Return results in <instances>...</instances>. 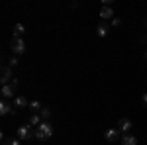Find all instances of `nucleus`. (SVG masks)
Listing matches in <instances>:
<instances>
[{
    "label": "nucleus",
    "instance_id": "1",
    "mask_svg": "<svg viewBox=\"0 0 147 145\" xmlns=\"http://www.w3.org/2000/svg\"><path fill=\"white\" fill-rule=\"evenodd\" d=\"M53 135V125L49 122H41L37 127H35V139H41V141H45Z\"/></svg>",
    "mask_w": 147,
    "mask_h": 145
},
{
    "label": "nucleus",
    "instance_id": "2",
    "mask_svg": "<svg viewBox=\"0 0 147 145\" xmlns=\"http://www.w3.org/2000/svg\"><path fill=\"white\" fill-rule=\"evenodd\" d=\"M10 49H12V53H14V55H22V53H26V41H24L22 37H20V39L12 37Z\"/></svg>",
    "mask_w": 147,
    "mask_h": 145
},
{
    "label": "nucleus",
    "instance_id": "3",
    "mask_svg": "<svg viewBox=\"0 0 147 145\" xmlns=\"http://www.w3.org/2000/svg\"><path fill=\"white\" fill-rule=\"evenodd\" d=\"M32 135H35V134L32 132V125H30V123H24V125L18 127V139H20V141H28Z\"/></svg>",
    "mask_w": 147,
    "mask_h": 145
},
{
    "label": "nucleus",
    "instance_id": "4",
    "mask_svg": "<svg viewBox=\"0 0 147 145\" xmlns=\"http://www.w3.org/2000/svg\"><path fill=\"white\" fill-rule=\"evenodd\" d=\"M131 127H134V123H131V120H129V118H122V120L118 122V129H120L122 134H127Z\"/></svg>",
    "mask_w": 147,
    "mask_h": 145
},
{
    "label": "nucleus",
    "instance_id": "5",
    "mask_svg": "<svg viewBox=\"0 0 147 145\" xmlns=\"http://www.w3.org/2000/svg\"><path fill=\"white\" fill-rule=\"evenodd\" d=\"M120 129L118 127H112V129H106V134H104V137H106V141H120Z\"/></svg>",
    "mask_w": 147,
    "mask_h": 145
},
{
    "label": "nucleus",
    "instance_id": "6",
    "mask_svg": "<svg viewBox=\"0 0 147 145\" xmlns=\"http://www.w3.org/2000/svg\"><path fill=\"white\" fill-rule=\"evenodd\" d=\"M12 69L10 67H2V78H0V82H2V86H6L8 82H12Z\"/></svg>",
    "mask_w": 147,
    "mask_h": 145
},
{
    "label": "nucleus",
    "instance_id": "7",
    "mask_svg": "<svg viewBox=\"0 0 147 145\" xmlns=\"http://www.w3.org/2000/svg\"><path fill=\"white\" fill-rule=\"evenodd\" d=\"M14 86L12 84H6V86H2V90H0V94H2V98H12L14 96Z\"/></svg>",
    "mask_w": 147,
    "mask_h": 145
},
{
    "label": "nucleus",
    "instance_id": "8",
    "mask_svg": "<svg viewBox=\"0 0 147 145\" xmlns=\"http://www.w3.org/2000/svg\"><path fill=\"white\" fill-rule=\"evenodd\" d=\"M122 145H137V137L136 135H129V134L122 135Z\"/></svg>",
    "mask_w": 147,
    "mask_h": 145
},
{
    "label": "nucleus",
    "instance_id": "9",
    "mask_svg": "<svg viewBox=\"0 0 147 145\" xmlns=\"http://www.w3.org/2000/svg\"><path fill=\"white\" fill-rule=\"evenodd\" d=\"M0 114H2V116H8V114H16V110L12 108L8 102H2V104H0Z\"/></svg>",
    "mask_w": 147,
    "mask_h": 145
},
{
    "label": "nucleus",
    "instance_id": "10",
    "mask_svg": "<svg viewBox=\"0 0 147 145\" xmlns=\"http://www.w3.org/2000/svg\"><path fill=\"white\" fill-rule=\"evenodd\" d=\"M24 32H26V28H24L22 24H16V26H14V30H12V35H14L16 39H20V37L24 35Z\"/></svg>",
    "mask_w": 147,
    "mask_h": 145
},
{
    "label": "nucleus",
    "instance_id": "11",
    "mask_svg": "<svg viewBox=\"0 0 147 145\" xmlns=\"http://www.w3.org/2000/svg\"><path fill=\"white\" fill-rule=\"evenodd\" d=\"M112 16H114V10L110 8V6H104V8L100 10V18L102 20H110Z\"/></svg>",
    "mask_w": 147,
    "mask_h": 145
},
{
    "label": "nucleus",
    "instance_id": "12",
    "mask_svg": "<svg viewBox=\"0 0 147 145\" xmlns=\"http://www.w3.org/2000/svg\"><path fill=\"white\" fill-rule=\"evenodd\" d=\"M14 106H16V108H26V106H30V102L26 100L24 96H16V98H14Z\"/></svg>",
    "mask_w": 147,
    "mask_h": 145
},
{
    "label": "nucleus",
    "instance_id": "13",
    "mask_svg": "<svg viewBox=\"0 0 147 145\" xmlns=\"http://www.w3.org/2000/svg\"><path fill=\"white\" fill-rule=\"evenodd\" d=\"M30 110L34 112V114H39V112L43 110V106H41V102H37V100H34V102H30V106H28Z\"/></svg>",
    "mask_w": 147,
    "mask_h": 145
},
{
    "label": "nucleus",
    "instance_id": "14",
    "mask_svg": "<svg viewBox=\"0 0 147 145\" xmlns=\"http://www.w3.org/2000/svg\"><path fill=\"white\" fill-rule=\"evenodd\" d=\"M108 32H110V28H108L106 24H100V26L96 28V34L100 35V37H106V35H108Z\"/></svg>",
    "mask_w": 147,
    "mask_h": 145
},
{
    "label": "nucleus",
    "instance_id": "15",
    "mask_svg": "<svg viewBox=\"0 0 147 145\" xmlns=\"http://www.w3.org/2000/svg\"><path fill=\"white\" fill-rule=\"evenodd\" d=\"M43 122V120H41V116H39V114H34V116H32V118H30V125H35V127H37V125H39V123Z\"/></svg>",
    "mask_w": 147,
    "mask_h": 145
},
{
    "label": "nucleus",
    "instance_id": "16",
    "mask_svg": "<svg viewBox=\"0 0 147 145\" xmlns=\"http://www.w3.org/2000/svg\"><path fill=\"white\" fill-rule=\"evenodd\" d=\"M2 145H20V139H10V137H4Z\"/></svg>",
    "mask_w": 147,
    "mask_h": 145
},
{
    "label": "nucleus",
    "instance_id": "17",
    "mask_svg": "<svg viewBox=\"0 0 147 145\" xmlns=\"http://www.w3.org/2000/svg\"><path fill=\"white\" fill-rule=\"evenodd\" d=\"M39 116H41V120H43V122H45L47 118H49V116H51V110H49V108H45V106H43V110L39 112Z\"/></svg>",
    "mask_w": 147,
    "mask_h": 145
},
{
    "label": "nucleus",
    "instance_id": "18",
    "mask_svg": "<svg viewBox=\"0 0 147 145\" xmlns=\"http://www.w3.org/2000/svg\"><path fill=\"white\" fill-rule=\"evenodd\" d=\"M18 63H20V61H18V59H16V57H12V61H10V67H16V65H18Z\"/></svg>",
    "mask_w": 147,
    "mask_h": 145
},
{
    "label": "nucleus",
    "instance_id": "19",
    "mask_svg": "<svg viewBox=\"0 0 147 145\" xmlns=\"http://www.w3.org/2000/svg\"><path fill=\"white\" fill-rule=\"evenodd\" d=\"M143 104L147 106V94H143Z\"/></svg>",
    "mask_w": 147,
    "mask_h": 145
},
{
    "label": "nucleus",
    "instance_id": "20",
    "mask_svg": "<svg viewBox=\"0 0 147 145\" xmlns=\"http://www.w3.org/2000/svg\"><path fill=\"white\" fill-rule=\"evenodd\" d=\"M145 59H147V51H145Z\"/></svg>",
    "mask_w": 147,
    "mask_h": 145
}]
</instances>
